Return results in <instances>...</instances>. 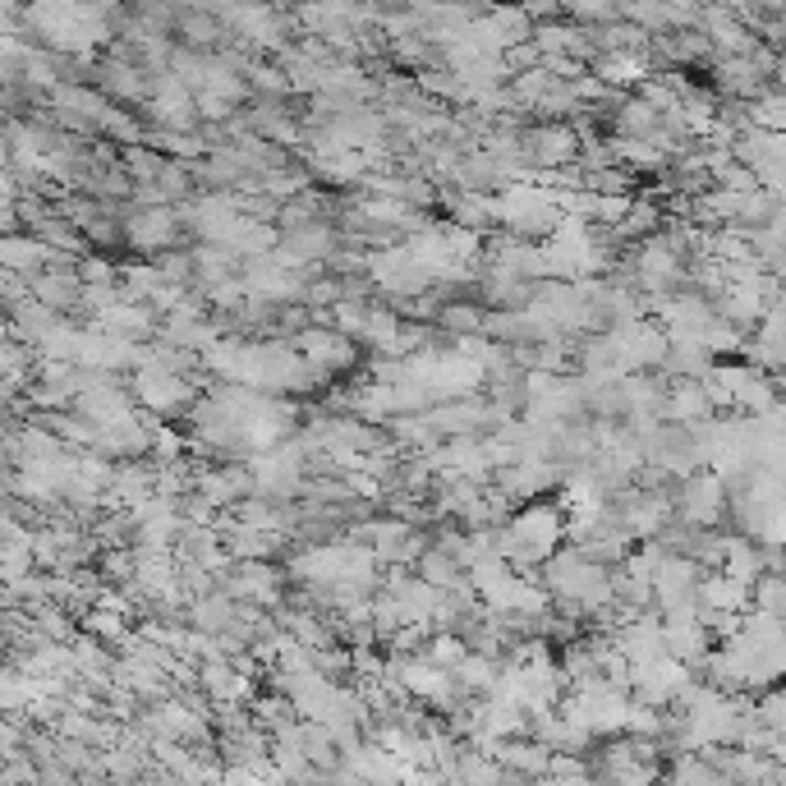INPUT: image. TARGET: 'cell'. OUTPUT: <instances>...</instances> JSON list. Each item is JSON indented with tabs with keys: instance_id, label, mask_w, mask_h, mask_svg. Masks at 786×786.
Segmentation results:
<instances>
[{
	"instance_id": "obj_1",
	"label": "cell",
	"mask_w": 786,
	"mask_h": 786,
	"mask_svg": "<svg viewBox=\"0 0 786 786\" xmlns=\"http://www.w3.org/2000/svg\"><path fill=\"white\" fill-rule=\"evenodd\" d=\"M722 479L718 474H694V479L686 484V492H681V516L690 520V524H713L718 516H722Z\"/></svg>"
},
{
	"instance_id": "obj_2",
	"label": "cell",
	"mask_w": 786,
	"mask_h": 786,
	"mask_svg": "<svg viewBox=\"0 0 786 786\" xmlns=\"http://www.w3.org/2000/svg\"><path fill=\"white\" fill-rule=\"evenodd\" d=\"M524 148L533 161H543V166H566L575 161V134L566 125H552V129H533L524 138Z\"/></svg>"
},
{
	"instance_id": "obj_3",
	"label": "cell",
	"mask_w": 786,
	"mask_h": 786,
	"mask_svg": "<svg viewBox=\"0 0 786 786\" xmlns=\"http://www.w3.org/2000/svg\"><path fill=\"white\" fill-rule=\"evenodd\" d=\"M299 350H304L308 369H331V363H346L350 359V346L341 341V336H336V331H318V327H308L299 336Z\"/></svg>"
},
{
	"instance_id": "obj_4",
	"label": "cell",
	"mask_w": 786,
	"mask_h": 786,
	"mask_svg": "<svg viewBox=\"0 0 786 786\" xmlns=\"http://www.w3.org/2000/svg\"><path fill=\"white\" fill-rule=\"evenodd\" d=\"M176 235V216L166 212V208H148V212H138L134 221H129V240L138 244V248H157V244H166Z\"/></svg>"
},
{
	"instance_id": "obj_5",
	"label": "cell",
	"mask_w": 786,
	"mask_h": 786,
	"mask_svg": "<svg viewBox=\"0 0 786 786\" xmlns=\"http://www.w3.org/2000/svg\"><path fill=\"white\" fill-rule=\"evenodd\" d=\"M598 74H603V83H644V61L635 51L630 55L612 51L607 61H598Z\"/></svg>"
}]
</instances>
